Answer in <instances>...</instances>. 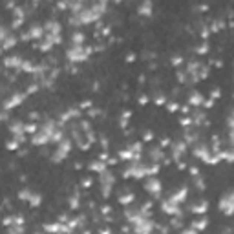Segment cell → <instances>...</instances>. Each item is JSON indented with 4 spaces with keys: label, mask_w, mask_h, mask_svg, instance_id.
<instances>
[{
    "label": "cell",
    "mask_w": 234,
    "mask_h": 234,
    "mask_svg": "<svg viewBox=\"0 0 234 234\" xmlns=\"http://www.w3.org/2000/svg\"><path fill=\"white\" fill-rule=\"evenodd\" d=\"M146 186H148V189H150V192H157L159 190V183L152 177V179H148V183H146Z\"/></svg>",
    "instance_id": "1"
},
{
    "label": "cell",
    "mask_w": 234,
    "mask_h": 234,
    "mask_svg": "<svg viewBox=\"0 0 234 234\" xmlns=\"http://www.w3.org/2000/svg\"><path fill=\"white\" fill-rule=\"evenodd\" d=\"M145 11H146V13L150 11V2H145V4H143V8H141V13H145Z\"/></svg>",
    "instance_id": "2"
}]
</instances>
